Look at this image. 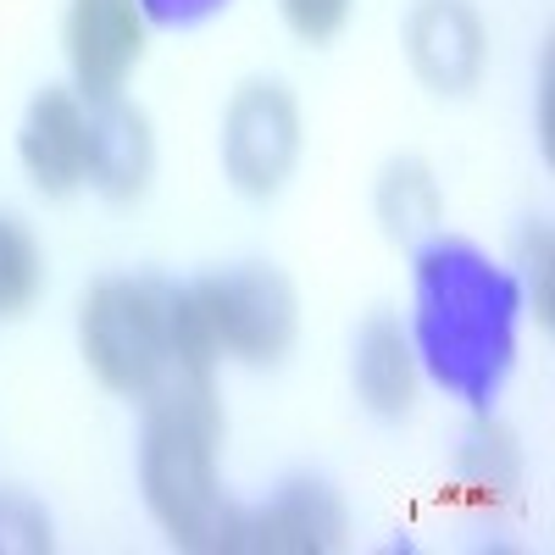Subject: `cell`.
Instances as JSON below:
<instances>
[{"mask_svg":"<svg viewBox=\"0 0 555 555\" xmlns=\"http://www.w3.org/2000/svg\"><path fill=\"white\" fill-rule=\"evenodd\" d=\"M300 151V112L289 101V89L278 83H245L222 122V162L228 178L245 195H272L289 178Z\"/></svg>","mask_w":555,"mask_h":555,"instance_id":"cell-5","label":"cell"},{"mask_svg":"<svg viewBox=\"0 0 555 555\" xmlns=\"http://www.w3.org/2000/svg\"><path fill=\"white\" fill-rule=\"evenodd\" d=\"M190 295L211 328L217 356L278 361L295 339V289L272 267H240V272L206 278Z\"/></svg>","mask_w":555,"mask_h":555,"instance_id":"cell-4","label":"cell"},{"mask_svg":"<svg viewBox=\"0 0 555 555\" xmlns=\"http://www.w3.org/2000/svg\"><path fill=\"white\" fill-rule=\"evenodd\" d=\"M356 389L378 416H405L416 400V350L400 322L373 317L356 339Z\"/></svg>","mask_w":555,"mask_h":555,"instance_id":"cell-11","label":"cell"},{"mask_svg":"<svg viewBox=\"0 0 555 555\" xmlns=\"http://www.w3.org/2000/svg\"><path fill=\"white\" fill-rule=\"evenodd\" d=\"M39 284H44V256H39L34 234L23 222L0 217V317L28 311Z\"/></svg>","mask_w":555,"mask_h":555,"instance_id":"cell-12","label":"cell"},{"mask_svg":"<svg viewBox=\"0 0 555 555\" xmlns=\"http://www.w3.org/2000/svg\"><path fill=\"white\" fill-rule=\"evenodd\" d=\"M23 167L44 195L89 183V106L73 89H44L23 122Z\"/></svg>","mask_w":555,"mask_h":555,"instance_id":"cell-7","label":"cell"},{"mask_svg":"<svg viewBox=\"0 0 555 555\" xmlns=\"http://www.w3.org/2000/svg\"><path fill=\"white\" fill-rule=\"evenodd\" d=\"M522 267H528V289H533V322L550 328V228L533 222L522 240Z\"/></svg>","mask_w":555,"mask_h":555,"instance_id":"cell-17","label":"cell"},{"mask_svg":"<svg viewBox=\"0 0 555 555\" xmlns=\"http://www.w3.org/2000/svg\"><path fill=\"white\" fill-rule=\"evenodd\" d=\"M539 145H544V151L555 145V133H550V56H544V67H539Z\"/></svg>","mask_w":555,"mask_h":555,"instance_id":"cell-19","label":"cell"},{"mask_svg":"<svg viewBox=\"0 0 555 555\" xmlns=\"http://www.w3.org/2000/svg\"><path fill=\"white\" fill-rule=\"evenodd\" d=\"M416 350L428 373L483 405L517 350V289L473 245H428L416 256Z\"/></svg>","mask_w":555,"mask_h":555,"instance_id":"cell-2","label":"cell"},{"mask_svg":"<svg viewBox=\"0 0 555 555\" xmlns=\"http://www.w3.org/2000/svg\"><path fill=\"white\" fill-rule=\"evenodd\" d=\"M0 550H51V528H44V517L17 494L0 500Z\"/></svg>","mask_w":555,"mask_h":555,"instance_id":"cell-16","label":"cell"},{"mask_svg":"<svg viewBox=\"0 0 555 555\" xmlns=\"http://www.w3.org/2000/svg\"><path fill=\"white\" fill-rule=\"evenodd\" d=\"M384 217L395 234H423V228H434L439 217V195L423 167H395L389 183H384Z\"/></svg>","mask_w":555,"mask_h":555,"instance_id":"cell-13","label":"cell"},{"mask_svg":"<svg viewBox=\"0 0 555 555\" xmlns=\"http://www.w3.org/2000/svg\"><path fill=\"white\" fill-rule=\"evenodd\" d=\"M62 39L78 95L89 106L117 101V89L145 56V7L139 0H73Z\"/></svg>","mask_w":555,"mask_h":555,"instance_id":"cell-6","label":"cell"},{"mask_svg":"<svg viewBox=\"0 0 555 555\" xmlns=\"http://www.w3.org/2000/svg\"><path fill=\"white\" fill-rule=\"evenodd\" d=\"M467 461H473V489H489V494H500V489H512V473H517V455H512V444H505L500 434H473V444H467Z\"/></svg>","mask_w":555,"mask_h":555,"instance_id":"cell-15","label":"cell"},{"mask_svg":"<svg viewBox=\"0 0 555 555\" xmlns=\"http://www.w3.org/2000/svg\"><path fill=\"white\" fill-rule=\"evenodd\" d=\"M345 539V505L322 483H289L267 512L245 517V550L267 555H328Z\"/></svg>","mask_w":555,"mask_h":555,"instance_id":"cell-8","label":"cell"},{"mask_svg":"<svg viewBox=\"0 0 555 555\" xmlns=\"http://www.w3.org/2000/svg\"><path fill=\"white\" fill-rule=\"evenodd\" d=\"M151 178V133L145 117L122 101H95L89 106V183L117 201L139 195Z\"/></svg>","mask_w":555,"mask_h":555,"instance_id":"cell-10","label":"cell"},{"mask_svg":"<svg viewBox=\"0 0 555 555\" xmlns=\"http://www.w3.org/2000/svg\"><path fill=\"white\" fill-rule=\"evenodd\" d=\"M278 7H284V23L300 39H311V44L334 39L345 28V17H350V0H278Z\"/></svg>","mask_w":555,"mask_h":555,"instance_id":"cell-14","label":"cell"},{"mask_svg":"<svg viewBox=\"0 0 555 555\" xmlns=\"http://www.w3.org/2000/svg\"><path fill=\"white\" fill-rule=\"evenodd\" d=\"M217 439L222 411L211 366L172 361L167 378L145 395V450H139V483H145L151 517L167 528L178 550H245V517L222 500L217 483Z\"/></svg>","mask_w":555,"mask_h":555,"instance_id":"cell-1","label":"cell"},{"mask_svg":"<svg viewBox=\"0 0 555 555\" xmlns=\"http://www.w3.org/2000/svg\"><path fill=\"white\" fill-rule=\"evenodd\" d=\"M78 345H83L89 373L112 395L145 400L178 361L172 295L162 284H139V278H106L78 306Z\"/></svg>","mask_w":555,"mask_h":555,"instance_id":"cell-3","label":"cell"},{"mask_svg":"<svg viewBox=\"0 0 555 555\" xmlns=\"http://www.w3.org/2000/svg\"><path fill=\"white\" fill-rule=\"evenodd\" d=\"M411 62L434 89H467L483 73V23L461 0H423L405 28Z\"/></svg>","mask_w":555,"mask_h":555,"instance_id":"cell-9","label":"cell"},{"mask_svg":"<svg viewBox=\"0 0 555 555\" xmlns=\"http://www.w3.org/2000/svg\"><path fill=\"white\" fill-rule=\"evenodd\" d=\"M156 23H201V17H211L222 0H139Z\"/></svg>","mask_w":555,"mask_h":555,"instance_id":"cell-18","label":"cell"}]
</instances>
